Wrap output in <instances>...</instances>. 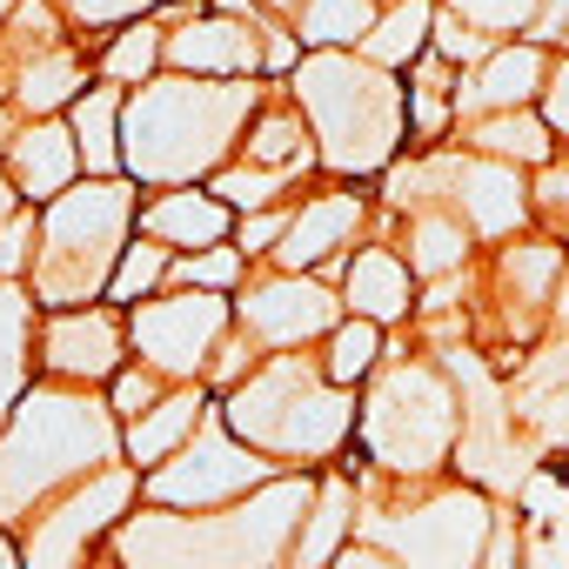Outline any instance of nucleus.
Instances as JSON below:
<instances>
[{
    "instance_id": "obj_41",
    "label": "nucleus",
    "mask_w": 569,
    "mask_h": 569,
    "mask_svg": "<svg viewBox=\"0 0 569 569\" xmlns=\"http://www.w3.org/2000/svg\"><path fill=\"white\" fill-rule=\"evenodd\" d=\"M449 8L469 21V28H489V34H509V28H529L542 0H449Z\"/></svg>"
},
{
    "instance_id": "obj_6",
    "label": "nucleus",
    "mask_w": 569,
    "mask_h": 569,
    "mask_svg": "<svg viewBox=\"0 0 569 569\" xmlns=\"http://www.w3.org/2000/svg\"><path fill=\"white\" fill-rule=\"evenodd\" d=\"M221 422L268 462H322L349 442L356 402L309 356H268L228 402Z\"/></svg>"
},
{
    "instance_id": "obj_44",
    "label": "nucleus",
    "mask_w": 569,
    "mask_h": 569,
    "mask_svg": "<svg viewBox=\"0 0 569 569\" xmlns=\"http://www.w3.org/2000/svg\"><path fill=\"white\" fill-rule=\"evenodd\" d=\"M542 121H549V134H569V61L542 81Z\"/></svg>"
},
{
    "instance_id": "obj_18",
    "label": "nucleus",
    "mask_w": 569,
    "mask_h": 569,
    "mask_svg": "<svg viewBox=\"0 0 569 569\" xmlns=\"http://www.w3.org/2000/svg\"><path fill=\"white\" fill-rule=\"evenodd\" d=\"M214 409H208V389L201 382H181V389H168L141 422H128L121 429V462H134L141 476H154L161 462H174L194 436H201V422H208Z\"/></svg>"
},
{
    "instance_id": "obj_3",
    "label": "nucleus",
    "mask_w": 569,
    "mask_h": 569,
    "mask_svg": "<svg viewBox=\"0 0 569 569\" xmlns=\"http://www.w3.org/2000/svg\"><path fill=\"white\" fill-rule=\"evenodd\" d=\"M309 509H316L309 476H274L268 489L214 516L148 509L121 522L114 569H289V549Z\"/></svg>"
},
{
    "instance_id": "obj_52",
    "label": "nucleus",
    "mask_w": 569,
    "mask_h": 569,
    "mask_svg": "<svg viewBox=\"0 0 569 569\" xmlns=\"http://www.w3.org/2000/svg\"><path fill=\"white\" fill-rule=\"evenodd\" d=\"M562 41H569V34H562Z\"/></svg>"
},
{
    "instance_id": "obj_28",
    "label": "nucleus",
    "mask_w": 569,
    "mask_h": 569,
    "mask_svg": "<svg viewBox=\"0 0 569 569\" xmlns=\"http://www.w3.org/2000/svg\"><path fill=\"white\" fill-rule=\"evenodd\" d=\"M376 0H302V14H296V41L309 54H349L376 34Z\"/></svg>"
},
{
    "instance_id": "obj_43",
    "label": "nucleus",
    "mask_w": 569,
    "mask_h": 569,
    "mask_svg": "<svg viewBox=\"0 0 569 569\" xmlns=\"http://www.w3.org/2000/svg\"><path fill=\"white\" fill-rule=\"evenodd\" d=\"M436 54H442V61H489L496 48H489L462 14H442V21H436Z\"/></svg>"
},
{
    "instance_id": "obj_29",
    "label": "nucleus",
    "mask_w": 569,
    "mask_h": 569,
    "mask_svg": "<svg viewBox=\"0 0 569 569\" xmlns=\"http://www.w3.org/2000/svg\"><path fill=\"white\" fill-rule=\"evenodd\" d=\"M436 34V14H429V0H396V8L376 21V34L362 41V61H376V68H409V61H422V41Z\"/></svg>"
},
{
    "instance_id": "obj_47",
    "label": "nucleus",
    "mask_w": 569,
    "mask_h": 569,
    "mask_svg": "<svg viewBox=\"0 0 569 569\" xmlns=\"http://www.w3.org/2000/svg\"><path fill=\"white\" fill-rule=\"evenodd\" d=\"M28 214V201H21V188L8 181V168H0V228H8V221H21Z\"/></svg>"
},
{
    "instance_id": "obj_40",
    "label": "nucleus",
    "mask_w": 569,
    "mask_h": 569,
    "mask_svg": "<svg viewBox=\"0 0 569 569\" xmlns=\"http://www.w3.org/2000/svg\"><path fill=\"white\" fill-rule=\"evenodd\" d=\"M34 241H41V214H34V208H28L21 221H8V228H0V281H21V289H28Z\"/></svg>"
},
{
    "instance_id": "obj_33",
    "label": "nucleus",
    "mask_w": 569,
    "mask_h": 569,
    "mask_svg": "<svg viewBox=\"0 0 569 569\" xmlns=\"http://www.w3.org/2000/svg\"><path fill=\"white\" fill-rule=\"evenodd\" d=\"M208 188H214L234 214H261V208H281V194L296 188V174H274V168H254V161H241V154H234Z\"/></svg>"
},
{
    "instance_id": "obj_7",
    "label": "nucleus",
    "mask_w": 569,
    "mask_h": 569,
    "mask_svg": "<svg viewBox=\"0 0 569 569\" xmlns=\"http://www.w3.org/2000/svg\"><path fill=\"white\" fill-rule=\"evenodd\" d=\"M462 429V409H456V389L422 369V362H396L376 376L369 402H362V442L369 456L389 469V476H422L449 456Z\"/></svg>"
},
{
    "instance_id": "obj_32",
    "label": "nucleus",
    "mask_w": 569,
    "mask_h": 569,
    "mask_svg": "<svg viewBox=\"0 0 569 569\" xmlns=\"http://www.w3.org/2000/svg\"><path fill=\"white\" fill-rule=\"evenodd\" d=\"M469 141H476V154H489V161H549V121L529 114V108L476 121Z\"/></svg>"
},
{
    "instance_id": "obj_19",
    "label": "nucleus",
    "mask_w": 569,
    "mask_h": 569,
    "mask_svg": "<svg viewBox=\"0 0 569 569\" xmlns=\"http://www.w3.org/2000/svg\"><path fill=\"white\" fill-rule=\"evenodd\" d=\"M409 302H416V268L396 248H356L342 261V309L349 316L389 329V322L409 316Z\"/></svg>"
},
{
    "instance_id": "obj_24",
    "label": "nucleus",
    "mask_w": 569,
    "mask_h": 569,
    "mask_svg": "<svg viewBox=\"0 0 569 569\" xmlns=\"http://www.w3.org/2000/svg\"><path fill=\"white\" fill-rule=\"evenodd\" d=\"M121 114H128V88H108V81H94V88L68 108V128H74V141H81L88 181H121V174H128V168H121Z\"/></svg>"
},
{
    "instance_id": "obj_23",
    "label": "nucleus",
    "mask_w": 569,
    "mask_h": 569,
    "mask_svg": "<svg viewBox=\"0 0 569 569\" xmlns=\"http://www.w3.org/2000/svg\"><path fill=\"white\" fill-rule=\"evenodd\" d=\"M34 296L21 281H0V429L21 409V396L34 389V342H41V322H34Z\"/></svg>"
},
{
    "instance_id": "obj_51",
    "label": "nucleus",
    "mask_w": 569,
    "mask_h": 569,
    "mask_svg": "<svg viewBox=\"0 0 569 569\" xmlns=\"http://www.w3.org/2000/svg\"><path fill=\"white\" fill-rule=\"evenodd\" d=\"M556 302H562V316H569V281H562V296H556Z\"/></svg>"
},
{
    "instance_id": "obj_14",
    "label": "nucleus",
    "mask_w": 569,
    "mask_h": 569,
    "mask_svg": "<svg viewBox=\"0 0 569 569\" xmlns=\"http://www.w3.org/2000/svg\"><path fill=\"white\" fill-rule=\"evenodd\" d=\"M0 168H8V181L21 188L28 208H48V201H61L68 188L88 181L81 141H74L68 114H54V121H21L14 141H0Z\"/></svg>"
},
{
    "instance_id": "obj_46",
    "label": "nucleus",
    "mask_w": 569,
    "mask_h": 569,
    "mask_svg": "<svg viewBox=\"0 0 569 569\" xmlns=\"http://www.w3.org/2000/svg\"><path fill=\"white\" fill-rule=\"evenodd\" d=\"M536 194H542V208H549V214H562V221H569V168L542 174V188H536Z\"/></svg>"
},
{
    "instance_id": "obj_30",
    "label": "nucleus",
    "mask_w": 569,
    "mask_h": 569,
    "mask_svg": "<svg viewBox=\"0 0 569 569\" xmlns=\"http://www.w3.org/2000/svg\"><path fill=\"white\" fill-rule=\"evenodd\" d=\"M469 234L476 228L462 214H442V208L436 214H416L409 221V268L416 274H456L469 261Z\"/></svg>"
},
{
    "instance_id": "obj_20",
    "label": "nucleus",
    "mask_w": 569,
    "mask_h": 569,
    "mask_svg": "<svg viewBox=\"0 0 569 569\" xmlns=\"http://www.w3.org/2000/svg\"><path fill=\"white\" fill-rule=\"evenodd\" d=\"M536 88H542V48H496V54L476 61V74L456 88V108H462L469 121H489V114L529 108Z\"/></svg>"
},
{
    "instance_id": "obj_17",
    "label": "nucleus",
    "mask_w": 569,
    "mask_h": 569,
    "mask_svg": "<svg viewBox=\"0 0 569 569\" xmlns=\"http://www.w3.org/2000/svg\"><path fill=\"white\" fill-rule=\"evenodd\" d=\"M141 234L161 241L168 254H201L234 241V208L214 188H161L141 201Z\"/></svg>"
},
{
    "instance_id": "obj_13",
    "label": "nucleus",
    "mask_w": 569,
    "mask_h": 569,
    "mask_svg": "<svg viewBox=\"0 0 569 569\" xmlns=\"http://www.w3.org/2000/svg\"><path fill=\"white\" fill-rule=\"evenodd\" d=\"M128 362H134V349H128V309L88 302V309L41 316V342H34L41 382H61V389H108Z\"/></svg>"
},
{
    "instance_id": "obj_48",
    "label": "nucleus",
    "mask_w": 569,
    "mask_h": 569,
    "mask_svg": "<svg viewBox=\"0 0 569 569\" xmlns=\"http://www.w3.org/2000/svg\"><path fill=\"white\" fill-rule=\"evenodd\" d=\"M336 569H396V562H389L382 549H342V556H336Z\"/></svg>"
},
{
    "instance_id": "obj_38",
    "label": "nucleus",
    "mask_w": 569,
    "mask_h": 569,
    "mask_svg": "<svg viewBox=\"0 0 569 569\" xmlns=\"http://www.w3.org/2000/svg\"><path fill=\"white\" fill-rule=\"evenodd\" d=\"M522 409H529L536 422H549V429L569 422V349H562V356H542V362L529 369V382H522Z\"/></svg>"
},
{
    "instance_id": "obj_45",
    "label": "nucleus",
    "mask_w": 569,
    "mask_h": 569,
    "mask_svg": "<svg viewBox=\"0 0 569 569\" xmlns=\"http://www.w3.org/2000/svg\"><path fill=\"white\" fill-rule=\"evenodd\" d=\"M482 569H522V556H516V522H509V516H496V536H489V549H482Z\"/></svg>"
},
{
    "instance_id": "obj_37",
    "label": "nucleus",
    "mask_w": 569,
    "mask_h": 569,
    "mask_svg": "<svg viewBox=\"0 0 569 569\" xmlns=\"http://www.w3.org/2000/svg\"><path fill=\"white\" fill-rule=\"evenodd\" d=\"M174 0H61V14L74 21V34H114L134 21H161Z\"/></svg>"
},
{
    "instance_id": "obj_1",
    "label": "nucleus",
    "mask_w": 569,
    "mask_h": 569,
    "mask_svg": "<svg viewBox=\"0 0 569 569\" xmlns=\"http://www.w3.org/2000/svg\"><path fill=\"white\" fill-rule=\"evenodd\" d=\"M261 114L254 81H194L161 74L128 94L121 114V168L134 188H208L234 148L248 141V121Z\"/></svg>"
},
{
    "instance_id": "obj_12",
    "label": "nucleus",
    "mask_w": 569,
    "mask_h": 569,
    "mask_svg": "<svg viewBox=\"0 0 569 569\" xmlns=\"http://www.w3.org/2000/svg\"><path fill=\"white\" fill-rule=\"evenodd\" d=\"M234 329L254 342V349H309L322 336L342 329V296L329 289L322 274H261L234 296Z\"/></svg>"
},
{
    "instance_id": "obj_35",
    "label": "nucleus",
    "mask_w": 569,
    "mask_h": 569,
    "mask_svg": "<svg viewBox=\"0 0 569 569\" xmlns=\"http://www.w3.org/2000/svg\"><path fill=\"white\" fill-rule=\"evenodd\" d=\"M376 356H382V329L376 322H362V316H349L336 336H329V356H322V376L336 382V389H356L369 369H376Z\"/></svg>"
},
{
    "instance_id": "obj_22",
    "label": "nucleus",
    "mask_w": 569,
    "mask_h": 569,
    "mask_svg": "<svg viewBox=\"0 0 569 569\" xmlns=\"http://www.w3.org/2000/svg\"><path fill=\"white\" fill-rule=\"evenodd\" d=\"M88 88H94V54H81L74 41L54 48V54H34L28 68H14V108H21L28 121L68 114Z\"/></svg>"
},
{
    "instance_id": "obj_16",
    "label": "nucleus",
    "mask_w": 569,
    "mask_h": 569,
    "mask_svg": "<svg viewBox=\"0 0 569 569\" xmlns=\"http://www.w3.org/2000/svg\"><path fill=\"white\" fill-rule=\"evenodd\" d=\"M362 194H349V188H329V194H309L302 208H296V228H289V241L274 248V268L281 274H316V268H329V274H342V254L356 248V234H362Z\"/></svg>"
},
{
    "instance_id": "obj_21",
    "label": "nucleus",
    "mask_w": 569,
    "mask_h": 569,
    "mask_svg": "<svg viewBox=\"0 0 569 569\" xmlns=\"http://www.w3.org/2000/svg\"><path fill=\"white\" fill-rule=\"evenodd\" d=\"M449 168V181H456V208H462V221L476 228V234H509L522 214H529V201H522V181H516V168L509 161H442Z\"/></svg>"
},
{
    "instance_id": "obj_26",
    "label": "nucleus",
    "mask_w": 569,
    "mask_h": 569,
    "mask_svg": "<svg viewBox=\"0 0 569 569\" xmlns=\"http://www.w3.org/2000/svg\"><path fill=\"white\" fill-rule=\"evenodd\" d=\"M241 161L302 181V174L322 161V154H316V128H309V114H302V108H268V101H261V114L248 121V141H241Z\"/></svg>"
},
{
    "instance_id": "obj_25",
    "label": "nucleus",
    "mask_w": 569,
    "mask_h": 569,
    "mask_svg": "<svg viewBox=\"0 0 569 569\" xmlns=\"http://www.w3.org/2000/svg\"><path fill=\"white\" fill-rule=\"evenodd\" d=\"M161 74H168V21H134V28H114L94 41V81L134 94Z\"/></svg>"
},
{
    "instance_id": "obj_9",
    "label": "nucleus",
    "mask_w": 569,
    "mask_h": 569,
    "mask_svg": "<svg viewBox=\"0 0 569 569\" xmlns=\"http://www.w3.org/2000/svg\"><path fill=\"white\" fill-rule=\"evenodd\" d=\"M274 482V462L268 456H254L221 416H208L201 422V436L174 456V462H161L154 476H141V496H148V509H174V516H214V509H234V502H248L254 489H268Z\"/></svg>"
},
{
    "instance_id": "obj_50",
    "label": "nucleus",
    "mask_w": 569,
    "mask_h": 569,
    "mask_svg": "<svg viewBox=\"0 0 569 569\" xmlns=\"http://www.w3.org/2000/svg\"><path fill=\"white\" fill-rule=\"evenodd\" d=\"M261 14H302V0H254Z\"/></svg>"
},
{
    "instance_id": "obj_27",
    "label": "nucleus",
    "mask_w": 569,
    "mask_h": 569,
    "mask_svg": "<svg viewBox=\"0 0 569 569\" xmlns=\"http://www.w3.org/2000/svg\"><path fill=\"white\" fill-rule=\"evenodd\" d=\"M349 529H356V489L336 476V482L316 489V509L302 516V536H296V549H289V569H336Z\"/></svg>"
},
{
    "instance_id": "obj_49",
    "label": "nucleus",
    "mask_w": 569,
    "mask_h": 569,
    "mask_svg": "<svg viewBox=\"0 0 569 569\" xmlns=\"http://www.w3.org/2000/svg\"><path fill=\"white\" fill-rule=\"evenodd\" d=\"M0 569H21V542L8 529H0Z\"/></svg>"
},
{
    "instance_id": "obj_34",
    "label": "nucleus",
    "mask_w": 569,
    "mask_h": 569,
    "mask_svg": "<svg viewBox=\"0 0 569 569\" xmlns=\"http://www.w3.org/2000/svg\"><path fill=\"white\" fill-rule=\"evenodd\" d=\"M241 274H248V254L234 241H221V248H201V254H174V281H168V289L241 296Z\"/></svg>"
},
{
    "instance_id": "obj_2",
    "label": "nucleus",
    "mask_w": 569,
    "mask_h": 569,
    "mask_svg": "<svg viewBox=\"0 0 569 569\" xmlns=\"http://www.w3.org/2000/svg\"><path fill=\"white\" fill-rule=\"evenodd\" d=\"M121 462V422L101 389L34 382L0 429V529L21 536L54 496Z\"/></svg>"
},
{
    "instance_id": "obj_10",
    "label": "nucleus",
    "mask_w": 569,
    "mask_h": 569,
    "mask_svg": "<svg viewBox=\"0 0 569 569\" xmlns=\"http://www.w3.org/2000/svg\"><path fill=\"white\" fill-rule=\"evenodd\" d=\"M234 336V296H201V289H168L141 309H128V349L141 369L161 382H208L214 349Z\"/></svg>"
},
{
    "instance_id": "obj_15",
    "label": "nucleus",
    "mask_w": 569,
    "mask_h": 569,
    "mask_svg": "<svg viewBox=\"0 0 569 569\" xmlns=\"http://www.w3.org/2000/svg\"><path fill=\"white\" fill-rule=\"evenodd\" d=\"M168 74L194 81H254L261 74V28L234 14H194L168 28Z\"/></svg>"
},
{
    "instance_id": "obj_36",
    "label": "nucleus",
    "mask_w": 569,
    "mask_h": 569,
    "mask_svg": "<svg viewBox=\"0 0 569 569\" xmlns=\"http://www.w3.org/2000/svg\"><path fill=\"white\" fill-rule=\"evenodd\" d=\"M449 108H456V68L442 54H422L416 61V88H409V121L422 134H436L449 121Z\"/></svg>"
},
{
    "instance_id": "obj_8",
    "label": "nucleus",
    "mask_w": 569,
    "mask_h": 569,
    "mask_svg": "<svg viewBox=\"0 0 569 569\" xmlns=\"http://www.w3.org/2000/svg\"><path fill=\"white\" fill-rule=\"evenodd\" d=\"M134 496H141V469L134 462H114L88 482H74L68 496H54L14 542H21V569H88V556L101 542L121 536V522L134 516Z\"/></svg>"
},
{
    "instance_id": "obj_39",
    "label": "nucleus",
    "mask_w": 569,
    "mask_h": 569,
    "mask_svg": "<svg viewBox=\"0 0 569 569\" xmlns=\"http://www.w3.org/2000/svg\"><path fill=\"white\" fill-rule=\"evenodd\" d=\"M168 389H174V382H161L154 369H141V362H128V369H121V376H114V382H108L101 396H108V409H114V422L128 429V422H141V416H148V409H154V402H161Z\"/></svg>"
},
{
    "instance_id": "obj_31",
    "label": "nucleus",
    "mask_w": 569,
    "mask_h": 569,
    "mask_svg": "<svg viewBox=\"0 0 569 569\" xmlns=\"http://www.w3.org/2000/svg\"><path fill=\"white\" fill-rule=\"evenodd\" d=\"M168 281H174V254H168L161 241L134 234V241H128V254H121V268H114L108 302H114V309H141V302L168 296Z\"/></svg>"
},
{
    "instance_id": "obj_42",
    "label": "nucleus",
    "mask_w": 569,
    "mask_h": 569,
    "mask_svg": "<svg viewBox=\"0 0 569 569\" xmlns=\"http://www.w3.org/2000/svg\"><path fill=\"white\" fill-rule=\"evenodd\" d=\"M289 228H296V208H261V214H241V221H234V248H241V254H274L281 241H289Z\"/></svg>"
},
{
    "instance_id": "obj_4",
    "label": "nucleus",
    "mask_w": 569,
    "mask_h": 569,
    "mask_svg": "<svg viewBox=\"0 0 569 569\" xmlns=\"http://www.w3.org/2000/svg\"><path fill=\"white\" fill-rule=\"evenodd\" d=\"M141 188L121 181H81L61 201L34 208L41 214V241H34V268H28V296L41 316L61 309H88L108 302L114 268L128 254V241L141 234Z\"/></svg>"
},
{
    "instance_id": "obj_5",
    "label": "nucleus",
    "mask_w": 569,
    "mask_h": 569,
    "mask_svg": "<svg viewBox=\"0 0 569 569\" xmlns=\"http://www.w3.org/2000/svg\"><path fill=\"white\" fill-rule=\"evenodd\" d=\"M289 88L316 128V154L329 174H376L396 161L409 128V94L396 88L389 68L362 54H302Z\"/></svg>"
},
{
    "instance_id": "obj_11",
    "label": "nucleus",
    "mask_w": 569,
    "mask_h": 569,
    "mask_svg": "<svg viewBox=\"0 0 569 569\" xmlns=\"http://www.w3.org/2000/svg\"><path fill=\"white\" fill-rule=\"evenodd\" d=\"M369 536L396 569H482V549L496 536V509L476 489H442L436 502H416L402 516H376Z\"/></svg>"
}]
</instances>
